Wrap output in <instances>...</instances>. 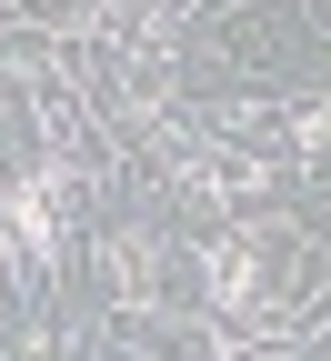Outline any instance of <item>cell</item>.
Returning a JSON list of instances; mask_svg holds the SVG:
<instances>
[{"label": "cell", "instance_id": "obj_1", "mask_svg": "<svg viewBox=\"0 0 331 361\" xmlns=\"http://www.w3.org/2000/svg\"><path fill=\"white\" fill-rule=\"evenodd\" d=\"M211 281H221V301H251L261 271H251V251H221V261H211Z\"/></svg>", "mask_w": 331, "mask_h": 361}]
</instances>
